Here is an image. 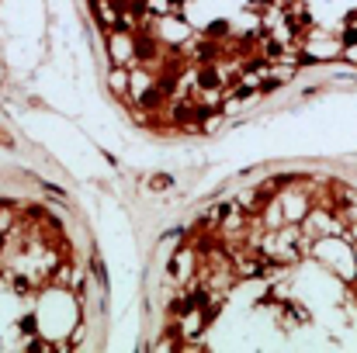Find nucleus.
<instances>
[{
  "mask_svg": "<svg viewBox=\"0 0 357 353\" xmlns=\"http://www.w3.org/2000/svg\"><path fill=\"white\" fill-rule=\"evenodd\" d=\"M153 347L357 350V180L284 170L239 184L177 235Z\"/></svg>",
  "mask_w": 357,
  "mask_h": 353,
  "instance_id": "1",
  "label": "nucleus"
},
{
  "mask_svg": "<svg viewBox=\"0 0 357 353\" xmlns=\"http://www.w3.org/2000/svg\"><path fill=\"white\" fill-rule=\"evenodd\" d=\"M142 128L205 132L305 73H357V0H87Z\"/></svg>",
  "mask_w": 357,
  "mask_h": 353,
  "instance_id": "2",
  "label": "nucleus"
}]
</instances>
